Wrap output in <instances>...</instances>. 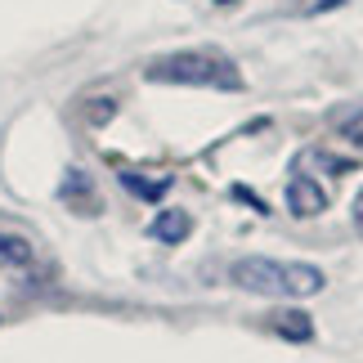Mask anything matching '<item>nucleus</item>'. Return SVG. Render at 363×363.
Instances as JSON below:
<instances>
[{"label": "nucleus", "instance_id": "obj_1", "mask_svg": "<svg viewBox=\"0 0 363 363\" xmlns=\"http://www.w3.org/2000/svg\"><path fill=\"white\" fill-rule=\"evenodd\" d=\"M233 287L264 301H310L328 287V274L305 260H278V256H242L229 264Z\"/></svg>", "mask_w": 363, "mask_h": 363}, {"label": "nucleus", "instance_id": "obj_2", "mask_svg": "<svg viewBox=\"0 0 363 363\" xmlns=\"http://www.w3.org/2000/svg\"><path fill=\"white\" fill-rule=\"evenodd\" d=\"M152 86H198V90H242L238 63H229L216 50H175L144 67Z\"/></svg>", "mask_w": 363, "mask_h": 363}, {"label": "nucleus", "instance_id": "obj_3", "mask_svg": "<svg viewBox=\"0 0 363 363\" xmlns=\"http://www.w3.org/2000/svg\"><path fill=\"white\" fill-rule=\"evenodd\" d=\"M287 206L296 216H318L328 206V193H323V184H314V179H305V175H296L287 184Z\"/></svg>", "mask_w": 363, "mask_h": 363}, {"label": "nucleus", "instance_id": "obj_4", "mask_svg": "<svg viewBox=\"0 0 363 363\" xmlns=\"http://www.w3.org/2000/svg\"><path fill=\"white\" fill-rule=\"evenodd\" d=\"M193 233V220L184 211H162V216H152V225H148V238H157L166 247H175V242H184Z\"/></svg>", "mask_w": 363, "mask_h": 363}, {"label": "nucleus", "instance_id": "obj_5", "mask_svg": "<svg viewBox=\"0 0 363 363\" xmlns=\"http://www.w3.org/2000/svg\"><path fill=\"white\" fill-rule=\"evenodd\" d=\"M32 264V242L18 233H0V269H23Z\"/></svg>", "mask_w": 363, "mask_h": 363}, {"label": "nucleus", "instance_id": "obj_6", "mask_svg": "<svg viewBox=\"0 0 363 363\" xmlns=\"http://www.w3.org/2000/svg\"><path fill=\"white\" fill-rule=\"evenodd\" d=\"M121 184H125V189H135L139 198H148V202L166 198V189H171L166 179H144V175H121Z\"/></svg>", "mask_w": 363, "mask_h": 363}, {"label": "nucleus", "instance_id": "obj_7", "mask_svg": "<svg viewBox=\"0 0 363 363\" xmlns=\"http://www.w3.org/2000/svg\"><path fill=\"white\" fill-rule=\"evenodd\" d=\"M341 135L350 139L354 148H363V108H359V113H350V117L341 121Z\"/></svg>", "mask_w": 363, "mask_h": 363}, {"label": "nucleus", "instance_id": "obj_8", "mask_svg": "<svg viewBox=\"0 0 363 363\" xmlns=\"http://www.w3.org/2000/svg\"><path fill=\"white\" fill-rule=\"evenodd\" d=\"M278 328H283V332H291V337H310V323H305V318H283Z\"/></svg>", "mask_w": 363, "mask_h": 363}, {"label": "nucleus", "instance_id": "obj_9", "mask_svg": "<svg viewBox=\"0 0 363 363\" xmlns=\"http://www.w3.org/2000/svg\"><path fill=\"white\" fill-rule=\"evenodd\" d=\"M354 229L363 233V193H359V198H354Z\"/></svg>", "mask_w": 363, "mask_h": 363}, {"label": "nucleus", "instance_id": "obj_10", "mask_svg": "<svg viewBox=\"0 0 363 363\" xmlns=\"http://www.w3.org/2000/svg\"><path fill=\"white\" fill-rule=\"evenodd\" d=\"M220 5H225V0H220Z\"/></svg>", "mask_w": 363, "mask_h": 363}]
</instances>
